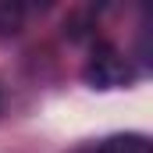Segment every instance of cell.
<instances>
[{
    "mask_svg": "<svg viewBox=\"0 0 153 153\" xmlns=\"http://www.w3.org/2000/svg\"><path fill=\"white\" fill-rule=\"evenodd\" d=\"M85 82L93 89H121L132 82V68L114 46H96L85 64Z\"/></svg>",
    "mask_w": 153,
    "mask_h": 153,
    "instance_id": "cell-1",
    "label": "cell"
},
{
    "mask_svg": "<svg viewBox=\"0 0 153 153\" xmlns=\"http://www.w3.org/2000/svg\"><path fill=\"white\" fill-rule=\"evenodd\" d=\"M96 153H153V146L143 135H111L107 143H100Z\"/></svg>",
    "mask_w": 153,
    "mask_h": 153,
    "instance_id": "cell-2",
    "label": "cell"
},
{
    "mask_svg": "<svg viewBox=\"0 0 153 153\" xmlns=\"http://www.w3.org/2000/svg\"><path fill=\"white\" fill-rule=\"evenodd\" d=\"M22 4H14V0H0V32H18V25H22Z\"/></svg>",
    "mask_w": 153,
    "mask_h": 153,
    "instance_id": "cell-3",
    "label": "cell"
}]
</instances>
